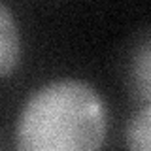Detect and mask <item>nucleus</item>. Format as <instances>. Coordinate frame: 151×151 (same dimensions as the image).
Masks as SVG:
<instances>
[{"instance_id": "1", "label": "nucleus", "mask_w": 151, "mask_h": 151, "mask_svg": "<svg viewBox=\"0 0 151 151\" xmlns=\"http://www.w3.org/2000/svg\"><path fill=\"white\" fill-rule=\"evenodd\" d=\"M102 98L89 83L59 79L36 91L19 117L15 151H100Z\"/></svg>"}, {"instance_id": "2", "label": "nucleus", "mask_w": 151, "mask_h": 151, "mask_svg": "<svg viewBox=\"0 0 151 151\" xmlns=\"http://www.w3.org/2000/svg\"><path fill=\"white\" fill-rule=\"evenodd\" d=\"M21 55L17 23L8 6L0 4V76L8 74L17 64Z\"/></svg>"}, {"instance_id": "3", "label": "nucleus", "mask_w": 151, "mask_h": 151, "mask_svg": "<svg viewBox=\"0 0 151 151\" xmlns=\"http://www.w3.org/2000/svg\"><path fill=\"white\" fill-rule=\"evenodd\" d=\"M151 134V110L145 104L129 123L127 129V144L130 151H149Z\"/></svg>"}, {"instance_id": "4", "label": "nucleus", "mask_w": 151, "mask_h": 151, "mask_svg": "<svg viewBox=\"0 0 151 151\" xmlns=\"http://www.w3.org/2000/svg\"><path fill=\"white\" fill-rule=\"evenodd\" d=\"M134 74H136V85H138V91L142 94V98L145 100V104H149V98H151V47H149V40L144 42L140 53L136 55Z\"/></svg>"}]
</instances>
